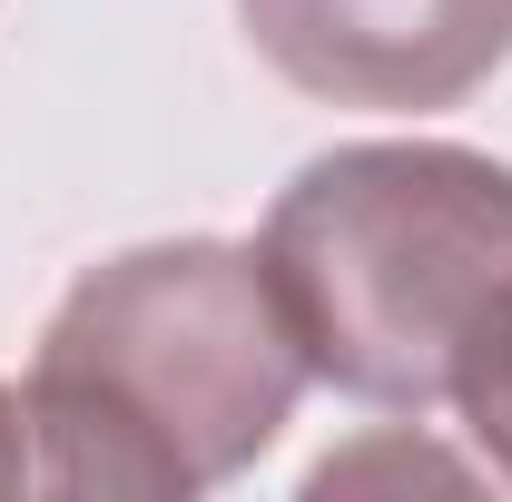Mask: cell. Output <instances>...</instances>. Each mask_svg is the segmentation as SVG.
I'll use <instances>...</instances> for the list:
<instances>
[{
	"instance_id": "5b68a950",
	"label": "cell",
	"mask_w": 512,
	"mask_h": 502,
	"mask_svg": "<svg viewBox=\"0 0 512 502\" xmlns=\"http://www.w3.org/2000/svg\"><path fill=\"white\" fill-rule=\"evenodd\" d=\"M0 493H40V463H30V414L20 394L0 384Z\"/></svg>"
},
{
	"instance_id": "3957f363",
	"label": "cell",
	"mask_w": 512,
	"mask_h": 502,
	"mask_svg": "<svg viewBox=\"0 0 512 502\" xmlns=\"http://www.w3.org/2000/svg\"><path fill=\"white\" fill-rule=\"evenodd\" d=\"M256 60L325 109L424 119L512 60V0H237Z\"/></svg>"
},
{
	"instance_id": "6da1fadb",
	"label": "cell",
	"mask_w": 512,
	"mask_h": 502,
	"mask_svg": "<svg viewBox=\"0 0 512 502\" xmlns=\"http://www.w3.org/2000/svg\"><path fill=\"white\" fill-rule=\"evenodd\" d=\"M306 355L256 247L158 237L69 286L20 384L40 493L188 502L237 483L296 424Z\"/></svg>"
},
{
	"instance_id": "277c9868",
	"label": "cell",
	"mask_w": 512,
	"mask_h": 502,
	"mask_svg": "<svg viewBox=\"0 0 512 502\" xmlns=\"http://www.w3.org/2000/svg\"><path fill=\"white\" fill-rule=\"evenodd\" d=\"M453 414H463L473 453L512 483V306L493 315V325H483V345L463 355V375H453Z\"/></svg>"
},
{
	"instance_id": "7a4b0ae2",
	"label": "cell",
	"mask_w": 512,
	"mask_h": 502,
	"mask_svg": "<svg viewBox=\"0 0 512 502\" xmlns=\"http://www.w3.org/2000/svg\"><path fill=\"white\" fill-rule=\"evenodd\" d=\"M256 266L316 384L375 414L453 404L463 355L512 306V168L453 138L325 148L276 188Z\"/></svg>"
}]
</instances>
